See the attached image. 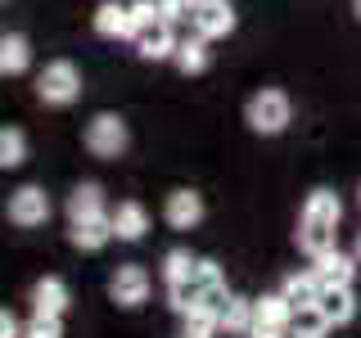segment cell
<instances>
[{
	"label": "cell",
	"instance_id": "obj_11",
	"mask_svg": "<svg viewBox=\"0 0 361 338\" xmlns=\"http://www.w3.org/2000/svg\"><path fill=\"white\" fill-rule=\"evenodd\" d=\"M68 302H73V293H68V284L59 275H45V280H37L32 284V315H59L68 311Z\"/></svg>",
	"mask_w": 361,
	"mask_h": 338
},
{
	"label": "cell",
	"instance_id": "obj_30",
	"mask_svg": "<svg viewBox=\"0 0 361 338\" xmlns=\"http://www.w3.org/2000/svg\"><path fill=\"white\" fill-rule=\"evenodd\" d=\"M27 330L18 325V315L14 311H0V338H23Z\"/></svg>",
	"mask_w": 361,
	"mask_h": 338
},
{
	"label": "cell",
	"instance_id": "obj_7",
	"mask_svg": "<svg viewBox=\"0 0 361 338\" xmlns=\"http://www.w3.org/2000/svg\"><path fill=\"white\" fill-rule=\"evenodd\" d=\"M9 221L14 225H23V230H37V225H45L50 221V194H45L41 185H23V189H14L9 194Z\"/></svg>",
	"mask_w": 361,
	"mask_h": 338
},
{
	"label": "cell",
	"instance_id": "obj_3",
	"mask_svg": "<svg viewBox=\"0 0 361 338\" xmlns=\"http://www.w3.org/2000/svg\"><path fill=\"white\" fill-rule=\"evenodd\" d=\"M77 95H82V73H77L73 59H54V63L41 68V77H37V99L41 104L68 108Z\"/></svg>",
	"mask_w": 361,
	"mask_h": 338
},
{
	"label": "cell",
	"instance_id": "obj_25",
	"mask_svg": "<svg viewBox=\"0 0 361 338\" xmlns=\"http://www.w3.org/2000/svg\"><path fill=\"white\" fill-rule=\"evenodd\" d=\"M167 307H172L176 315H190L203 307V289L199 280H185V284H167Z\"/></svg>",
	"mask_w": 361,
	"mask_h": 338
},
{
	"label": "cell",
	"instance_id": "obj_24",
	"mask_svg": "<svg viewBox=\"0 0 361 338\" xmlns=\"http://www.w3.org/2000/svg\"><path fill=\"white\" fill-rule=\"evenodd\" d=\"M27 163V135H23L18 127H5L0 131V167L5 172H14V167Z\"/></svg>",
	"mask_w": 361,
	"mask_h": 338
},
{
	"label": "cell",
	"instance_id": "obj_8",
	"mask_svg": "<svg viewBox=\"0 0 361 338\" xmlns=\"http://www.w3.org/2000/svg\"><path fill=\"white\" fill-rule=\"evenodd\" d=\"M163 221L172 225V230H195L203 221V194L199 189H172L163 203Z\"/></svg>",
	"mask_w": 361,
	"mask_h": 338
},
{
	"label": "cell",
	"instance_id": "obj_4",
	"mask_svg": "<svg viewBox=\"0 0 361 338\" xmlns=\"http://www.w3.org/2000/svg\"><path fill=\"white\" fill-rule=\"evenodd\" d=\"M82 140H86L90 158H122L127 144H131V131H127V122H122L118 113H95V118L86 122Z\"/></svg>",
	"mask_w": 361,
	"mask_h": 338
},
{
	"label": "cell",
	"instance_id": "obj_21",
	"mask_svg": "<svg viewBox=\"0 0 361 338\" xmlns=\"http://www.w3.org/2000/svg\"><path fill=\"white\" fill-rule=\"evenodd\" d=\"M289 320H293V307L285 302V293H262V298H257V315H253V325L289 330Z\"/></svg>",
	"mask_w": 361,
	"mask_h": 338
},
{
	"label": "cell",
	"instance_id": "obj_1",
	"mask_svg": "<svg viewBox=\"0 0 361 338\" xmlns=\"http://www.w3.org/2000/svg\"><path fill=\"white\" fill-rule=\"evenodd\" d=\"M338 217H343V203H338L334 189H312L298 217V248L312 262L338 248Z\"/></svg>",
	"mask_w": 361,
	"mask_h": 338
},
{
	"label": "cell",
	"instance_id": "obj_28",
	"mask_svg": "<svg viewBox=\"0 0 361 338\" xmlns=\"http://www.w3.org/2000/svg\"><path fill=\"white\" fill-rule=\"evenodd\" d=\"M158 18H163V14H158V0H135V5H131V27L135 32H145V27H149V23H158ZM135 41V37H131Z\"/></svg>",
	"mask_w": 361,
	"mask_h": 338
},
{
	"label": "cell",
	"instance_id": "obj_29",
	"mask_svg": "<svg viewBox=\"0 0 361 338\" xmlns=\"http://www.w3.org/2000/svg\"><path fill=\"white\" fill-rule=\"evenodd\" d=\"M23 338H63V325L54 320V315H32V325H27Z\"/></svg>",
	"mask_w": 361,
	"mask_h": 338
},
{
	"label": "cell",
	"instance_id": "obj_16",
	"mask_svg": "<svg viewBox=\"0 0 361 338\" xmlns=\"http://www.w3.org/2000/svg\"><path fill=\"white\" fill-rule=\"evenodd\" d=\"M109 239H113V221H109V217L68 225V244H73V248H82V253H99V248H104Z\"/></svg>",
	"mask_w": 361,
	"mask_h": 338
},
{
	"label": "cell",
	"instance_id": "obj_10",
	"mask_svg": "<svg viewBox=\"0 0 361 338\" xmlns=\"http://www.w3.org/2000/svg\"><path fill=\"white\" fill-rule=\"evenodd\" d=\"M109 221H113V239H122V244L145 239V230H149V212H145V203H135V199H122L118 208L109 212Z\"/></svg>",
	"mask_w": 361,
	"mask_h": 338
},
{
	"label": "cell",
	"instance_id": "obj_35",
	"mask_svg": "<svg viewBox=\"0 0 361 338\" xmlns=\"http://www.w3.org/2000/svg\"><path fill=\"white\" fill-rule=\"evenodd\" d=\"M357 203H361V189H357Z\"/></svg>",
	"mask_w": 361,
	"mask_h": 338
},
{
	"label": "cell",
	"instance_id": "obj_6",
	"mask_svg": "<svg viewBox=\"0 0 361 338\" xmlns=\"http://www.w3.org/2000/svg\"><path fill=\"white\" fill-rule=\"evenodd\" d=\"M190 27H195V37L203 41H221L235 32V5L231 0H199L195 9H190Z\"/></svg>",
	"mask_w": 361,
	"mask_h": 338
},
{
	"label": "cell",
	"instance_id": "obj_26",
	"mask_svg": "<svg viewBox=\"0 0 361 338\" xmlns=\"http://www.w3.org/2000/svg\"><path fill=\"white\" fill-rule=\"evenodd\" d=\"M180 320H185L180 338H217V330H221V315H217V311H208V307H199V311L180 315Z\"/></svg>",
	"mask_w": 361,
	"mask_h": 338
},
{
	"label": "cell",
	"instance_id": "obj_5",
	"mask_svg": "<svg viewBox=\"0 0 361 338\" xmlns=\"http://www.w3.org/2000/svg\"><path fill=\"white\" fill-rule=\"evenodd\" d=\"M149 289H154L149 270L135 266V262H122V266L109 275V298L118 302V307H127V311L145 307V302H149Z\"/></svg>",
	"mask_w": 361,
	"mask_h": 338
},
{
	"label": "cell",
	"instance_id": "obj_32",
	"mask_svg": "<svg viewBox=\"0 0 361 338\" xmlns=\"http://www.w3.org/2000/svg\"><path fill=\"white\" fill-rule=\"evenodd\" d=\"M353 257H357V262H361V234H357V248H353Z\"/></svg>",
	"mask_w": 361,
	"mask_h": 338
},
{
	"label": "cell",
	"instance_id": "obj_9",
	"mask_svg": "<svg viewBox=\"0 0 361 338\" xmlns=\"http://www.w3.org/2000/svg\"><path fill=\"white\" fill-rule=\"evenodd\" d=\"M176 32H172V23H149L145 32H135V50H140V59H149V63H158V59H176Z\"/></svg>",
	"mask_w": 361,
	"mask_h": 338
},
{
	"label": "cell",
	"instance_id": "obj_31",
	"mask_svg": "<svg viewBox=\"0 0 361 338\" xmlns=\"http://www.w3.org/2000/svg\"><path fill=\"white\" fill-rule=\"evenodd\" d=\"M248 338H289V330H271V325H253Z\"/></svg>",
	"mask_w": 361,
	"mask_h": 338
},
{
	"label": "cell",
	"instance_id": "obj_12",
	"mask_svg": "<svg viewBox=\"0 0 361 338\" xmlns=\"http://www.w3.org/2000/svg\"><path fill=\"white\" fill-rule=\"evenodd\" d=\"M99 217H109L104 189H99L95 180H82V185L68 194V225H77V221H99Z\"/></svg>",
	"mask_w": 361,
	"mask_h": 338
},
{
	"label": "cell",
	"instance_id": "obj_36",
	"mask_svg": "<svg viewBox=\"0 0 361 338\" xmlns=\"http://www.w3.org/2000/svg\"><path fill=\"white\" fill-rule=\"evenodd\" d=\"M158 5H163V0H158Z\"/></svg>",
	"mask_w": 361,
	"mask_h": 338
},
{
	"label": "cell",
	"instance_id": "obj_33",
	"mask_svg": "<svg viewBox=\"0 0 361 338\" xmlns=\"http://www.w3.org/2000/svg\"><path fill=\"white\" fill-rule=\"evenodd\" d=\"M353 9H357V18H361V0H353Z\"/></svg>",
	"mask_w": 361,
	"mask_h": 338
},
{
	"label": "cell",
	"instance_id": "obj_34",
	"mask_svg": "<svg viewBox=\"0 0 361 338\" xmlns=\"http://www.w3.org/2000/svg\"><path fill=\"white\" fill-rule=\"evenodd\" d=\"M195 5H199V0H190V9H195Z\"/></svg>",
	"mask_w": 361,
	"mask_h": 338
},
{
	"label": "cell",
	"instance_id": "obj_14",
	"mask_svg": "<svg viewBox=\"0 0 361 338\" xmlns=\"http://www.w3.org/2000/svg\"><path fill=\"white\" fill-rule=\"evenodd\" d=\"M95 32H99L104 41H127V37H135V27H131V5L104 0V5L95 9Z\"/></svg>",
	"mask_w": 361,
	"mask_h": 338
},
{
	"label": "cell",
	"instance_id": "obj_19",
	"mask_svg": "<svg viewBox=\"0 0 361 338\" xmlns=\"http://www.w3.org/2000/svg\"><path fill=\"white\" fill-rule=\"evenodd\" d=\"M316 307L330 315V325H348V320H357V293H353V284L348 289H325Z\"/></svg>",
	"mask_w": 361,
	"mask_h": 338
},
{
	"label": "cell",
	"instance_id": "obj_13",
	"mask_svg": "<svg viewBox=\"0 0 361 338\" xmlns=\"http://www.w3.org/2000/svg\"><path fill=\"white\" fill-rule=\"evenodd\" d=\"M357 266H361L357 257L338 253V248H334V253H325V257H316V262H312L316 280H321L325 289H348V284H353V275H357Z\"/></svg>",
	"mask_w": 361,
	"mask_h": 338
},
{
	"label": "cell",
	"instance_id": "obj_22",
	"mask_svg": "<svg viewBox=\"0 0 361 338\" xmlns=\"http://www.w3.org/2000/svg\"><path fill=\"white\" fill-rule=\"evenodd\" d=\"M208 59H212V54H208V41H203V37H185V41L176 45V59H172V63H176L185 77H199L203 68H208Z\"/></svg>",
	"mask_w": 361,
	"mask_h": 338
},
{
	"label": "cell",
	"instance_id": "obj_2",
	"mask_svg": "<svg viewBox=\"0 0 361 338\" xmlns=\"http://www.w3.org/2000/svg\"><path fill=\"white\" fill-rule=\"evenodd\" d=\"M244 122H248L257 135H280V131L293 122L289 95H285V90H276V86H262V90H257V95L244 104Z\"/></svg>",
	"mask_w": 361,
	"mask_h": 338
},
{
	"label": "cell",
	"instance_id": "obj_17",
	"mask_svg": "<svg viewBox=\"0 0 361 338\" xmlns=\"http://www.w3.org/2000/svg\"><path fill=\"white\" fill-rule=\"evenodd\" d=\"M253 315H257V298H240V293H231V298H226V307H221V330L248 338V330H253Z\"/></svg>",
	"mask_w": 361,
	"mask_h": 338
},
{
	"label": "cell",
	"instance_id": "obj_18",
	"mask_svg": "<svg viewBox=\"0 0 361 338\" xmlns=\"http://www.w3.org/2000/svg\"><path fill=\"white\" fill-rule=\"evenodd\" d=\"M27 63H32V45H27V37H18V32H5V37H0V73H5V77H18V73H27Z\"/></svg>",
	"mask_w": 361,
	"mask_h": 338
},
{
	"label": "cell",
	"instance_id": "obj_27",
	"mask_svg": "<svg viewBox=\"0 0 361 338\" xmlns=\"http://www.w3.org/2000/svg\"><path fill=\"white\" fill-rule=\"evenodd\" d=\"M195 280H199V289H203V293H212V289H226V275H221V266L212 262V257H199V270H195Z\"/></svg>",
	"mask_w": 361,
	"mask_h": 338
},
{
	"label": "cell",
	"instance_id": "obj_23",
	"mask_svg": "<svg viewBox=\"0 0 361 338\" xmlns=\"http://www.w3.org/2000/svg\"><path fill=\"white\" fill-rule=\"evenodd\" d=\"M195 270H199V257H190V248L163 253V280L167 284H185V280H195Z\"/></svg>",
	"mask_w": 361,
	"mask_h": 338
},
{
	"label": "cell",
	"instance_id": "obj_20",
	"mask_svg": "<svg viewBox=\"0 0 361 338\" xmlns=\"http://www.w3.org/2000/svg\"><path fill=\"white\" fill-rule=\"evenodd\" d=\"M334 325H330V315H325L321 307H298L293 311V320H289V338H325Z\"/></svg>",
	"mask_w": 361,
	"mask_h": 338
},
{
	"label": "cell",
	"instance_id": "obj_15",
	"mask_svg": "<svg viewBox=\"0 0 361 338\" xmlns=\"http://www.w3.org/2000/svg\"><path fill=\"white\" fill-rule=\"evenodd\" d=\"M280 293H285V302L298 311V307H316V302H321V293H325V284L316 280V270H302V275L293 270V275H285Z\"/></svg>",
	"mask_w": 361,
	"mask_h": 338
}]
</instances>
